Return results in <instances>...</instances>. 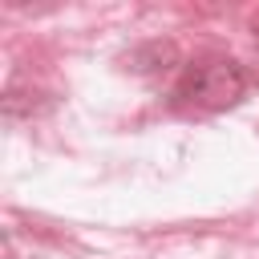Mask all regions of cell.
Returning a JSON list of instances; mask_svg holds the SVG:
<instances>
[{"label":"cell","mask_w":259,"mask_h":259,"mask_svg":"<svg viewBox=\"0 0 259 259\" xmlns=\"http://www.w3.org/2000/svg\"><path fill=\"white\" fill-rule=\"evenodd\" d=\"M247 89H251V77L239 61L206 57V61H190L182 69L170 101L178 109H190V113H214V109H227V105L243 101Z\"/></svg>","instance_id":"obj_1"}]
</instances>
